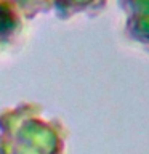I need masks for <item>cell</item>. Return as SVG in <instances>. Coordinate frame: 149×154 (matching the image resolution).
<instances>
[{
	"label": "cell",
	"instance_id": "cell-1",
	"mask_svg": "<svg viewBox=\"0 0 149 154\" xmlns=\"http://www.w3.org/2000/svg\"><path fill=\"white\" fill-rule=\"evenodd\" d=\"M67 137L66 125L37 103L0 111V154H66Z\"/></svg>",
	"mask_w": 149,
	"mask_h": 154
},
{
	"label": "cell",
	"instance_id": "cell-3",
	"mask_svg": "<svg viewBox=\"0 0 149 154\" xmlns=\"http://www.w3.org/2000/svg\"><path fill=\"white\" fill-rule=\"evenodd\" d=\"M26 19L8 0H0V53L14 47L23 37Z\"/></svg>",
	"mask_w": 149,
	"mask_h": 154
},
{
	"label": "cell",
	"instance_id": "cell-4",
	"mask_svg": "<svg viewBox=\"0 0 149 154\" xmlns=\"http://www.w3.org/2000/svg\"><path fill=\"white\" fill-rule=\"evenodd\" d=\"M55 16L61 21H69L75 16H98L104 11L109 0H51Z\"/></svg>",
	"mask_w": 149,
	"mask_h": 154
},
{
	"label": "cell",
	"instance_id": "cell-5",
	"mask_svg": "<svg viewBox=\"0 0 149 154\" xmlns=\"http://www.w3.org/2000/svg\"><path fill=\"white\" fill-rule=\"evenodd\" d=\"M21 13L26 21H32L40 14H47L53 10L51 0H8Z\"/></svg>",
	"mask_w": 149,
	"mask_h": 154
},
{
	"label": "cell",
	"instance_id": "cell-2",
	"mask_svg": "<svg viewBox=\"0 0 149 154\" xmlns=\"http://www.w3.org/2000/svg\"><path fill=\"white\" fill-rule=\"evenodd\" d=\"M123 14V35L149 53V0H117Z\"/></svg>",
	"mask_w": 149,
	"mask_h": 154
}]
</instances>
